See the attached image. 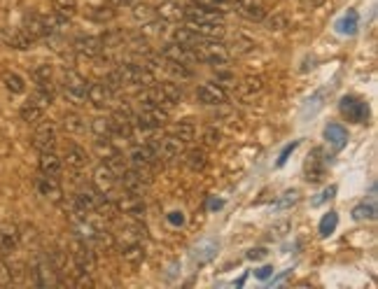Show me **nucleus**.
<instances>
[{"label":"nucleus","instance_id":"nucleus-51","mask_svg":"<svg viewBox=\"0 0 378 289\" xmlns=\"http://www.w3.org/2000/svg\"><path fill=\"white\" fill-rule=\"evenodd\" d=\"M103 3H108L112 7H131L133 0H103Z\"/></svg>","mask_w":378,"mask_h":289},{"label":"nucleus","instance_id":"nucleus-50","mask_svg":"<svg viewBox=\"0 0 378 289\" xmlns=\"http://www.w3.org/2000/svg\"><path fill=\"white\" fill-rule=\"evenodd\" d=\"M336 194V187H329L327 191H323V194H320V198H316V200H313V205H320V203H325V200L327 198H332Z\"/></svg>","mask_w":378,"mask_h":289},{"label":"nucleus","instance_id":"nucleus-5","mask_svg":"<svg viewBox=\"0 0 378 289\" xmlns=\"http://www.w3.org/2000/svg\"><path fill=\"white\" fill-rule=\"evenodd\" d=\"M152 182V175L145 173V171H138V168H126V171L119 175V187H122L126 194H138V196H145V191H148Z\"/></svg>","mask_w":378,"mask_h":289},{"label":"nucleus","instance_id":"nucleus-15","mask_svg":"<svg viewBox=\"0 0 378 289\" xmlns=\"http://www.w3.org/2000/svg\"><path fill=\"white\" fill-rule=\"evenodd\" d=\"M72 50L75 54L84 56V59H99L106 52V45H103V38L96 35H77L72 40Z\"/></svg>","mask_w":378,"mask_h":289},{"label":"nucleus","instance_id":"nucleus-31","mask_svg":"<svg viewBox=\"0 0 378 289\" xmlns=\"http://www.w3.org/2000/svg\"><path fill=\"white\" fill-rule=\"evenodd\" d=\"M5 42L10 45L12 50L26 52V50H30V47H33L35 40H30L21 28H14V30H7V33H5Z\"/></svg>","mask_w":378,"mask_h":289},{"label":"nucleus","instance_id":"nucleus-28","mask_svg":"<svg viewBox=\"0 0 378 289\" xmlns=\"http://www.w3.org/2000/svg\"><path fill=\"white\" fill-rule=\"evenodd\" d=\"M45 110H47V108H43V106H40V103L33 98V96H30V98L21 106L19 117H21V122H26V124H38L40 119L45 117Z\"/></svg>","mask_w":378,"mask_h":289},{"label":"nucleus","instance_id":"nucleus-52","mask_svg":"<svg viewBox=\"0 0 378 289\" xmlns=\"http://www.w3.org/2000/svg\"><path fill=\"white\" fill-rule=\"evenodd\" d=\"M296 144H299V142H292V144H287V147L283 149V154H280V159H278V166H283V164L287 162V154H289V152H292V149L296 147Z\"/></svg>","mask_w":378,"mask_h":289},{"label":"nucleus","instance_id":"nucleus-2","mask_svg":"<svg viewBox=\"0 0 378 289\" xmlns=\"http://www.w3.org/2000/svg\"><path fill=\"white\" fill-rule=\"evenodd\" d=\"M87 89H89V82L79 75L77 70H63L61 75V94L72 108H82L87 106Z\"/></svg>","mask_w":378,"mask_h":289},{"label":"nucleus","instance_id":"nucleus-45","mask_svg":"<svg viewBox=\"0 0 378 289\" xmlns=\"http://www.w3.org/2000/svg\"><path fill=\"white\" fill-rule=\"evenodd\" d=\"M352 217H355V220H376V205L374 203H362V205H357L355 210H352Z\"/></svg>","mask_w":378,"mask_h":289},{"label":"nucleus","instance_id":"nucleus-11","mask_svg":"<svg viewBox=\"0 0 378 289\" xmlns=\"http://www.w3.org/2000/svg\"><path fill=\"white\" fill-rule=\"evenodd\" d=\"M115 208H117V212L133 217V220H143V217L148 215V203H145V196L126 194V191H124L122 196H117Z\"/></svg>","mask_w":378,"mask_h":289},{"label":"nucleus","instance_id":"nucleus-41","mask_svg":"<svg viewBox=\"0 0 378 289\" xmlns=\"http://www.w3.org/2000/svg\"><path fill=\"white\" fill-rule=\"evenodd\" d=\"M164 68L171 72L173 77H178V79L194 77V70H191V66H184V63H175V61H166L164 59Z\"/></svg>","mask_w":378,"mask_h":289},{"label":"nucleus","instance_id":"nucleus-47","mask_svg":"<svg viewBox=\"0 0 378 289\" xmlns=\"http://www.w3.org/2000/svg\"><path fill=\"white\" fill-rule=\"evenodd\" d=\"M204 140H206V144H211V147H217V144L222 142V133L217 131V128H206V133H204Z\"/></svg>","mask_w":378,"mask_h":289},{"label":"nucleus","instance_id":"nucleus-44","mask_svg":"<svg viewBox=\"0 0 378 289\" xmlns=\"http://www.w3.org/2000/svg\"><path fill=\"white\" fill-rule=\"evenodd\" d=\"M336 224H339V215L336 212H327L323 217V222H320V236H332Z\"/></svg>","mask_w":378,"mask_h":289},{"label":"nucleus","instance_id":"nucleus-34","mask_svg":"<svg viewBox=\"0 0 378 289\" xmlns=\"http://www.w3.org/2000/svg\"><path fill=\"white\" fill-rule=\"evenodd\" d=\"M61 128H63L66 133L75 135V133H82V131H84L87 122L77 115V112H66V115L61 117Z\"/></svg>","mask_w":378,"mask_h":289},{"label":"nucleus","instance_id":"nucleus-22","mask_svg":"<svg viewBox=\"0 0 378 289\" xmlns=\"http://www.w3.org/2000/svg\"><path fill=\"white\" fill-rule=\"evenodd\" d=\"M38 171L40 175H50V178H59L61 171H63V159L54 154L52 152H40V159H38Z\"/></svg>","mask_w":378,"mask_h":289},{"label":"nucleus","instance_id":"nucleus-16","mask_svg":"<svg viewBox=\"0 0 378 289\" xmlns=\"http://www.w3.org/2000/svg\"><path fill=\"white\" fill-rule=\"evenodd\" d=\"M19 245H21V229L17 224H12V222L0 224V254L10 256L17 252Z\"/></svg>","mask_w":378,"mask_h":289},{"label":"nucleus","instance_id":"nucleus-24","mask_svg":"<svg viewBox=\"0 0 378 289\" xmlns=\"http://www.w3.org/2000/svg\"><path fill=\"white\" fill-rule=\"evenodd\" d=\"M157 17L162 21H168V23H175V21H182L184 19V5L175 3V0H164V3H159L155 7Z\"/></svg>","mask_w":378,"mask_h":289},{"label":"nucleus","instance_id":"nucleus-54","mask_svg":"<svg viewBox=\"0 0 378 289\" xmlns=\"http://www.w3.org/2000/svg\"><path fill=\"white\" fill-rule=\"evenodd\" d=\"M173 224H182V212H171V217H168Z\"/></svg>","mask_w":378,"mask_h":289},{"label":"nucleus","instance_id":"nucleus-49","mask_svg":"<svg viewBox=\"0 0 378 289\" xmlns=\"http://www.w3.org/2000/svg\"><path fill=\"white\" fill-rule=\"evenodd\" d=\"M267 254L269 250L267 247H255V250L248 252V259H252V261H260V259H267Z\"/></svg>","mask_w":378,"mask_h":289},{"label":"nucleus","instance_id":"nucleus-29","mask_svg":"<svg viewBox=\"0 0 378 289\" xmlns=\"http://www.w3.org/2000/svg\"><path fill=\"white\" fill-rule=\"evenodd\" d=\"M84 14H87V19L89 21H96V23H106V21H112L117 17V10L112 5H108V3H103V5H89L84 10Z\"/></svg>","mask_w":378,"mask_h":289},{"label":"nucleus","instance_id":"nucleus-12","mask_svg":"<svg viewBox=\"0 0 378 289\" xmlns=\"http://www.w3.org/2000/svg\"><path fill=\"white\" fill-rule=\"evenodd\" d=\"M94 187L99 189L106 198H115V191L119 187V178L106 164H99L94 168Z\"/></svg>","mask_w":378,"mask_h":289},{"label":"nucleus","instance_id":"nucleus-9","mask_svg":"<svg viewBox=\"0 0 378 289\" xmlns=\"http://www.w3.org/2000/svg\"><path fill=\"white\" fill-rule=\"evenodd\" d=\"M128 164H131L133 168H138V171H145L152 175L162 162H159L155 152L150 149V144H138V147H133L131 152H128Z\"/></svg>","mask_w":378,"mask_h":289},{"label":"nucleus","instance_id":"nucleus-55","mask_svg":"<svg viewBox=\"0 0 378 289\" xmlns=\"http://www.w3.org/2000/svg\"><path fill=\"white\" fill-rule=\"evenodd\" d=\"M211 208L215 210V208H222V200H211Z\"/></svg>","mask_w":378,"mask_h":289},{"label":"nucleus","instance_id":"nucleus-48","mask_svg":"<svg viewBox=\"0 0 378 289\" xmlns=\"http://www.w3.org/2000/svg\"><path fill=\"white\" fill-rule=\"evenodd\" d=\"M264 21H267L269 30H283V28H287V19L283 17V14H273L271 19H264Z\"/></svg>","mask_w":378,"mask_h":289},{"label":"nucleus","instance_id":"nucleus-33","mask_svg":"<svg viewBox=\"0 0 378 289\" xmlns=\"http://www.w3.org/2000/svg\"><path fill=\"white\" fill-rule=\"evenodd\" d=\"M184 166L189 168V171H194V173H201V171H206V166H208V154L204 149H189V152H184Z\"/></svg>","mask_w":378,"mask_h":289},{"label":"nucleus","instance_id":"nucleus-38","mask_svg":"<svg viewBox=\"0 0 378 289\" xmlns=\"http://www.w3.org/2000/svg\"><path fill=\"white\" fill-rule=\"evenodd\" d=\"M54 14H59L63 19H72L77 14V0H52Z\"/></svg>","mask_w":378,"mask_h":289},{"label":"nucleus","instance_id":"nucleus-43","mask_svg":"<svg viewBox=\"0 0 378 289\" xmlns=\"http://www.w3.org/2000/svg\"><path fill=\"white\" fill-rule=\"evenodd\" d=\"M91 131H94L96 138H112L110 117H96V119H91Z\"/></svg>","mask_w":378,"mask_h":289},{"label":"nucleus","instance_id":"nucleus-27","mask_svg":"<svg viewBox=\"0 0 378 289\" xmlns=\"http://www.w3.org/2000/svg\"><path fill=\"white\" fill-rule=\"evenodd\" d=\"M30 79L40 89H54V70L50 63H38V66L30 70Z\"/></svg>","mask_w":378,"mask_h":289},{"label":"nucleus","instance_id":"nucleus-8","mask_svg":"<svg viewBox=\"0 0 378 289\" xmlns=\"http://www.w3.org/2000/svg\"><path fill=\"white\" fill-rule=\"evenodd\" d=\"M30 144L38 152H52L56 147V126L52 122H45L40 119L35 124V131L30 135Z\"/></svg>","mask_w":378,"mask_h":289},{"label":"nucleus","instance_id":"nucleus-42","mask_svg":"<svg viewBox=\"0 0 378 289\" xmlns=\"http://www.w3.org/2000/svg\"><path fill=\"white\" fill-rule=\"evenodd\" d=\"M357 21H360L357 12H348L339 23H336V28H339V33L343 35H352L357 30Z\"/></svg>","mask_w":378,"mask_h":289},{"label":"nucleus","instance_id":"nucleus-14","mask_svg":"<svg viewBox=\"0 0 378 289\" xmlns=\"http://www.w3.org/2000/svg\"><path fill=\"white\" fill-rule=\"evenodd\" d=\"M87 101H89L96 110H108L115 106V91L110 89L108 82H94V84L89 82Z\"/></svg>","mask_w":378,"mask_h":289},{"label":"nucleus","instance_id":"nucleus-7","mask_svg":"<svg viewBox=\"0 0 378 289\" xmlns=\"http://www.w3.org/2000/svg\"><path fill=\"white\" fill-rule=\"evenodd\" d=\"M184 23H224V12L196 3L184 5Z\"/></svg>","mask_w":378,"mask_h":289},{"label":"nucleus","instance_id":"nucleus-40","mask_svg":"<svg viewBox=\"0 0 378 289\" xmlns=\"http://www.w3.org/2000/svg\"><path fill=\"white\" fill-rule=\"evenodd\" d=\"M215 252H217V243H215V240H206V243H201V245L194 247V259L199 264H206V261L213 259Z\"/></svg>","mask_w":378,"mask_h":289},{"label":"nucleus","instance_id":"nucleus-4","mask_svg":"<svg viewBox=\"0 0 378 289\" xmlns=\"http://www.w3.org/2000/svg\"><path fill=\"white\" fill-rule=\"evenodd\" d=\"M148 144L157 154L159 162H175V159H182L184 147H187L180 138H175V135H171V133L162 135V138H152Z\"/></svg>","mask_w":378,"mask_h":289},{"label":"nucleus","instance_id":"nucleus-37","mask_svg":"<svg viewBox=\"0 0 378 289\" xmlns=\"http://www.w3.org/2000/svg\"><path fill=\"white\" fill-rule=\"evenodd\" d=\"M131 7H133V19L138 23H145V26H148V23H152L157 19L155 7L148 5V3H133Z\"/></svg>","mask_w":378,"mask_h":289},{"label":"nucleus","instance_id":"nucleus-25","mask_svg":"<svg viewBox=\"0 0 378 289\" xmlns=\"http://www.w3.org/2000/svg\"><path fill=\"white\" fill-rule=\"evenodd\" d=\"M264 89H267V79L262 75H255V77H245L243 82L238 84V96L243 101H250L255 96H260Z\"/></svg>","mask_w":378,"mask_h":289},{"label":"nucleus","instance_id":"nucleus-21","mask_svg":"<svg viewBox=\"0 0 378 289\" xmlns=\"http://www.w3.org/2000/svg\"><path fill=\"white\" fill-rule=\"evenodd\" d=\"M35 189L38 194L43 198H50L54 200V203H59V200L63 198V189L56 178H50V175H40V178L35 180Z\"/></svg>","mask_w":378,"mask_h":289},{"label":"nucleus","instance_id":"nucleus-26","mask_svg":"<svg viewBox=\"0 0 378 289\" xmlns=\"http://www.w3.org/2000/svg\"><path fill=\"white\" fill-rule=\"evenodd\" d=\"M117 247H119L122 259L126 264H131V266H138V264L145 261V256H148V252H145V243H122Z\"/></svg>","mask_w":378,"mask_h":289},{"label":"nucleus","instance_id":"nucleus-3","mask_svg":"<svg viewBox=\"0 0 378 289\" xmlns=\"http://www.w3.org/2000/svg\"><path fill=\"white\" fill-rule=\"evenodd\" d=\"M30 280H33L35 287H54V285H61L59 283V273H56L54 264L50 259V252H38L33 264H30Z\"/></svg>","mask_w":378,"mask_h":289},{"label":"nucleus","instance_id":"nucleus-20","mask_svg":"<svg viewBox=\"0 0 378 289\" xmlns=\"http://www.w3.org/2000/svg\"><path fill=\"white\" fill-rule=\"evenodd\" d=\"M145 240H148V227H145L140 220L124 224V227L119 229V234H117V245H122V243H145Z\"/></svg>","mask_w":378,"mask_h":289},{"label":"nucleus","instance_id":"nucleus-17","mask_svg":"<svg viewBox=\"0 0 378 289\" xmlns=\"http://www.w3.org/2000/svg\"><path fill=\"white\" fill-rule=\"evenodd\" d=\"M162 59H166V61H175V63H184V66H194V63H199L196 61V56H194V52L189 50V47H184V45H180V42H166L164 47H162Z\"/></svg>","mask_w":378,"mask_h":289},{"label":"nucleus","instance_id":"nucleus-1","mask_svg":"<svg viewBox=\"0 0 378 289\" xmlns=\"http://www.w3.org/2000/svg\"><path fill=\"white\" fill-rule=\"evenodd\" d=\"M168 108L157 106V103H150V101H140V108L138 112L133 115V128H140L145 133H152V131H159V128H164L168 124Z\"/></svg>","mask_w":378,"mask_h":289},{"label":"nucleus","instance_id":"nucleus-13","mask_svg":"<svg viewBox=\"0 0 378 289\" xmlns=\"http://www.w3.org/2000/svg\"><path fill=\"white\" fill-rule=\"evenodd\" d=\"M339 110L350 122H357V124L369 122V106L362 98H357V96H345V98H341Z\"/></svg>","mask_w":378,"mask_h":289},{"label":"nucleus","instance_id":"nucleus-18","mask_svg":"<svg viewBox=\"0 0 378 289\" xmlns=\"http://www.w3.org/2000/svg\"><path fill=\"white\" fill-rule=\"evenodd\" d=\"M236 7V12L248 21H264L267 19V7L260 0H229Z\"/></svg>","mask_w":378,"mask_h":289},{"label":"nucleus","instance_id":"nucleus-23","mask_svg":"<svg viewBox=\"0 0 378 289\" xmlns=\"http://www.w3.org/2000/svg\"><path fill=\"white\" fill-rule=\"evenodd\" d=\"M320 154H323V149H316L313 152V157H308L306 162V180L308 182H323L325 175H327V159H320Z\"/></svg>","mask_w":378,"mask_h":289},{"label":"nucleus","instance_id":"nucleus-19","mask_svg":"<svg viewBox=\"0 0 378 289\" xmlns=\"http://www.w3.org/2000/svg\"><path fill=\"white\" fill-rule=\"evenodd\" d=\"M89 152H87L82 144L77 142H70L66 152H63V164H66L68 168H72V171H84L87 166H89Z\"/></svg>","mask_w":378,"mask_h":289},{"label":"nucleus","instance_id":"nucleus-36","mask_svg":"<svg viewBox=\"0 0 378 289\" xmlns=\"http://www.w3.org/2000/svg\"><path fill=\"white\" fill-rule=\"evenodd\" d=\"M3 84H5V89L10 94H23V91H26V79H23L19 72H12V70L3 72Z\"/></svg>","mask_w":378,"mask_h":289},{"label":"nucleus","instance_id":"nucleus-46","mask_svg":"<svg viewBox=\"0 0 378 289\" xmlns=\"http://www.w3.org/2000/svg\"><path fill=\"white\" fill-rule=\"evenodd\" d=\"M296 200H299V194H296V191H285L283 198H278L276 208H278V210H285V208H292Z\"/></svg>","mask_w":378,"mask_h":289},{"label":"nucleus","instance_id":"nucleus-30","mask_svg":"<svg viewBox=\"0 0 378 289\" xmlns=\"http://www.w3.org/2000/svg\"><path fill=\"white\" fill-rule=\"evenodd\" d=\"M168 133L175 135V138H180L184 144H189L196 138V124H194V119H180V122H175L171 126V131Z\"/></svg>","mask_w":378,"mask_h":289},{"label":"nucleus","instance_id":"nucleus-39","mask_svg":"<svg viewBox=\"0 0 378 289\" xmlns=\"http://www.w3.org/2000/svg\"><path fill=\"white\" fill-rule=\"evenodd\" d=\"M255 42L250 38H245V35H236V40H234V45L231 47H227L229 50V54L231 56H245V54H250V52H255Z\"/></svg>","mask_w":378,"mask_h":289},{"label":"nucleus","instance_id":"nucleus-32","mask_svg":"<svg viewBox=\"0 0 378 289\" xmlns=\"http://www.w3.org/2000/svg\"><path fill=\"white\" fill-rule=\"evenodd\" d=\"M325 138L334 149H341L343 144L348 142V131H345V126H341V124H327Z\"/></svg>","mask_w":378,"mask_h":289},{"label":"nucleus","instance_id":"nucleus-35","mask_svg":"<svg viewBox=\"0 0 378 289\" xmlns=\"http://www.w3.org/2000/svg\"><path fill=\"white\" fill-rule=\"evenodd\" d=\"M157 86L164 91V96L168 98V103H171V106H178V103L182 101V96H184L182 86L178 82H173V79H166V82H157Z\"/></svg>","mask_w":378,"mask_h":289},{"label":"nucleus","instance_id":"nucleus-6","mask_svg":"<svg viewBox=\"0 0 378 289\" xmlns=\"http://www.w3.org/2000/svg\"><path fill=\"white\" fill-rule=\"evenodd\" d=\"M72 264H75L77 273H84V276H91L96 271V252L94 245L87 243V240H75L72 245Z\"/></svg>","mask_w":378,"mask_h":289},{"label":"nucleus","instance_id":"nucleus-53","mask_svg":"<svg viewBox=\"0 0 378 289\" xmlns=\"http://www.w3.org/2000/svg\"><path fill=\"white\" fill-rule=\"evenodd\" d=\"M269 276H273V268L271 266H264V268L257 271V278H260V280H267Z\"/></svg>","mask_w":378,"mask_h":289},{"label":"nucleus","instance_id":"nucleus-10","mask_svg":"<svg viewBox=\"0 0 378 289\" xmlns=\"http://www.w3.org/2000/svg\"><path fill=\"white\" fill-rule=\"evenodd\" d=\"M196 98H199L201 106L215 108V106H224V103L229 101V91H227V86H222L217 82H206V84L199 86Z\"/></svg>","mask_w":378,"mask_h":289}]
</instances>
